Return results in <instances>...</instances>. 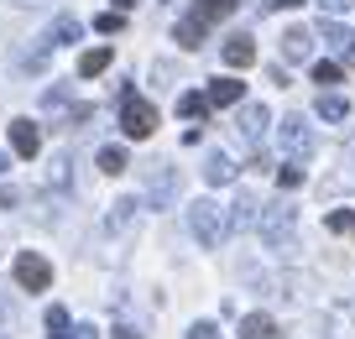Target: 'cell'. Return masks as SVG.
<instances>
[{"mask_svg": "<svg viewBox=\"0 0 355 339\" xmlns=\"http://www.w3.org/2000/svg\"><path fill=\"white\" fill-rule=\"evenodd\" d=\"M251 209H256L251 198H241V204H235V225H251Z\"/></svg>", "mask_w": 355, "mask_h": 339, "instance_id": "obj_27", "label": "cell"}, {"mask_svg": "<svg viewBox=\"0 0 355 339\" xmlns=\"http://www.w3.org/2000/svg\"><path fill=\"white\" fill-rule=\"evenodd\" d=\"M16 282H21L26 293H42V287L53 282V266H47L37 251H21V256H16Z\"/></svg>", "mask_w": 355, "mask_h": 339, "instance_id": "obj_4", "label": "cell"}, {"mask_svg": "<svg viewBox=\"0 0 355 339\" xmlns=\"http://www.w3.org/2000/svg\"><path fill=\"white\" fill-rule=\"evenodd\" d=\"M309 53H313V32L288 26V32H282V58H293V63H298V58H309Z\"/></svg>", "mask_w": 355, "mask_h": 339, "instance_id": "obj_10", "label": "cell"}, {"mask_svg": "<svg viewBox=\"0 0 355 339\" xmlns=\"http://www.w3.org/2000/svg\"><path fill=\"white\" fill-rule=\"evenodd\" d=\"M277 141L288 157H298V162H309L313 152H319V141H313V125L303 121V115H288V121L277 125Z\"/></svg>", "mask_w": 355, "mask_h": 339, "instance_id": "obj_3", "label": "cell"}, {"mask_svg": "<svg viewBox=\"0 0 355 339\" xmlns=\"http://www.w3.org/2000/svg\"><path fill=\"white\" fill-rule=\"evenodd\" d=\"M131 209H136V204H131V198H121V204H115V209H110V225H125V219H131Z\"/></svg>", "mask_w": 355, "mask_h": 339, "instance_id": "obj_24", "label": "cell"}, {"mask_svg": "<svg viewBox=\"0 0 355 339\" xmlns=\"http://www.w3.org/2000/svg\"><path fill=\"white\" fill-rule=\"evenodd\" d=\"M241 339H277V324L266 313H245L241 318Z\"/></svg>", "mask_w": 355, "mask_h": 339, "instance_id": "obj_11", "label": "cell"}, {"mask_svg": "<svg viewBox=\"0 0 355 339\" xmlns=\"http://www.w3.org/2000/svg\"><path fill=\"white\" fill-rule=\"evenodd\" d=\"M11 146H16V157H26V162H32V157L42 152V131H37L32 121H16V125H11Z\"/></svg>", "mask_w": 355, "mask_h": 339, "instance_id": "obj_6", "label": "cell"}, {"mask_svg": "<svg viewBox=\"0 0 355 339\" xmlns=\"http://www.w3.org/2000/svg\"><path fill=\"white\" fill-rule=\"evenodd\" d=\"M0 173H6V157H0Z\"/></svg>", "mask_w": 355, "mask_h": 339, "instance_id": "obj_34", "label": "cell"}, {"mask_svg": "<svg viewBox=\"0 0 355 339\" xmlns=\"http://www.w3.org/2000/svg\"><path fill=\"white\" fill-rule=\"evenodd\" d=\"M277 183H282V188H298V183H303V173H298V167H282Z\"/></svg>", "mask_w": 355, "mask_h": 339, "instance_id": "obj_26", "label": "cell"}, {"mask_svg": "<svg viewBox=\"0 0 355 339\" xmlns=\"http://www.w3.org/2000/svg\"><path fill=\"white\" fill-rule=\"evenodd\" d=\"M178 115H189V121H204V115H209V99H204V94H178Z\"/></svg>", "mask_w": 355, "mask_h": 339, "instance_id": "obj_18", "label": "cell"}, {"mask_svg": "<svg viewBox=\"0 0 355 339\" xmlns=\"http://www.w3.org/2000/svg\"><path fill=\"white\" fill-rule=\"evenodd\" d=\"M288 230H293V209H288V204H272V209L261 214V235H266L272 245H282V241H288Z\"/></svg>", "mask_w": 355, "mask_h": 339, "instance_id": "obj_5", "label": "cell"}, {"mask_svg": "<svg viewBox=\"0 0 355 339\" xmlns=\"http://www.w3.org/2000/svg\"><path fill=\"white\" fill-rule=\"evenodd\" d=\"M209 334H214V329H209V324H199V329H193V339H209Z\"/></svg>", "mask_w": 355, "mask_h": 339, "instance_id": "obj_30", "label": "cell"}, {"mask_svg": "<svg viewBox=\"0 0 355 339\" xmlns=\"http://www.w3.org/2000/svg\"><path fill=\"white\" fill-rule=\"evenodd\" d=\"M319 11H329V16H340V11H350V0H319Z\"/></svg>", "mask_w": 355, "mask_h": 339, "instance_id": "obj_28", "label": "cell"}, {"mask_svg": "<svg viewBox=\"0 0 355 339\" xmlns=\"http://www.w3.org/2000/svg\"><path fill=\"white\" fill-rule=\"evenodd\" d=\"M313 84H340V63H313Z\"/></svg>", "mask_w": 355, "mask_h": 339, "instance_id": "obj_23", "label": "cell"}, {"mask_svg": "<svg viewBox=\"0 0 355 339\" xmlns=\"http://www.w3.org/2000/svg\"><path fill=\"white\" fill-rule=\"evenodd\" d=\"M47 334L68 339V308H47Z\"/></svg>", "mask_w": 355, "mask_h": 339, "instance_id": "obj_22", "label": "cell"}, {"mask_svg": "<svg viewBox=\"0 0 355 339\" xmlns=\"http://www.w3.org/2000/svg\"><path fill=\"white\" fill-rule=\"evenodd\" d=\"M78 32H84V26H78L73 16H58V21H53V32H47V47H63V42H78Z\"/></svg>", "mask_w": 355, "mask_h": 339, "instance_id": "obj_14", "label": "cell"}, {"mask_svg": "<svg viewBox=\"0 0 355 339\" xmlns=\"http://www.w3.org/2000/svg\"><path fill=\"white\" fill-rule=\"evenodd\" d=\"M121 131L131 136V141H141V136L157 131V105L141 99L136 89H121Z\"/></svg>", "mask_w": 355, "mask_h": 339, "instance_id": "obj_1", "label": "cell"}, {"mask_svg": "<svg viewBox=\"0 0 355 339\" xmlns=\"http://www.w3.org/2000/svg\"><path fill=\"white\" fill-rule=\"evenodd\" d=\"M225 225H230V219H225V209L214 204V198H199V204L189 209V230L199 235V245H220L225 241Z\"/></svg>", "mask_w": 355, "mask_h": 339, "instance_id": "obj_2", "label": "cell"}, {"mask_svg": "<svg viewBox=\"0 0 355 339\" xmlns=\"http://www.w3.org/2000/svg\"><path fill=\"white\" fill-rule=\"evenodd\" d=\"M319 32H324V42H329V47H345V32H340V26H334V21H324Z\"/></svg>", "mask_w": 355, "mask_h": 339, "instance_id": "obj_25", "label": "cell"}, {"mask_svg": "<svg viewBox=\"0 0 355 339\" xmlns=\"http://www.w3.org/2000/svg\"><path fill=\"white\" fill-rule=\"evenodd\" d=\"M225 63H230V68H251L256 63V42L245 32H235L230 42H225Z\"/></svg>", "mask_w": 355, "mask_h": 339, "instance_id": "obj_8", "label": "cell"}, {"mask_svg": "<svg viewBox=\"0 0 355 339\" xmlns=\"http://www.w3.org/2000/svg\"><path fill=\"white\" fill-rule=\"evenodd\" d=\"M204 177H209V183H230V177H235V167H230V157H220V152H209V162H204Z\"/></svg>", "mask_w": 355, "mask_h": 339, "instance_id": "obj_17", "label": "cell"}, {"mask_svg": "<svg viewBox=\"0 0 355 339\" xmlns=\"http://www.w3.org/2000/svg\"><path fill=\"white\" fill-rule=\"evenodd\" d=\"M230 11H235V0H199L189 21H199L204 32H209V26H214V21H225V16H230Z\"/></svg>", "mask_w": 355, "mask_h": 339, "instance_id": "obj_9", "label": "cell"}, {"mask_svg": "<svg viewBox=\"0 0 355 339\" xmlns=\"http://www.w3.org/2000/svg\"><path fill=\"white\" fill-rule=\"evenodd\" d=\"M110 58H115L110 47H89V53L78 58V73H84V78H100L105 68H110Z\"/></svg>", "mask_w": 355, "mask_h": 339, "instance_id": "obj_12", "label": "cell"}, {"mask_svg": "<svg viewBox=\"0 0 355 339\" xmlns=\"http://www.w3.org/2000/svg\"><path fill=\"white\" fill-rule=\"evenodd\" d=\"M125 167H131V157H125V146H100V173L121 177Z\"/></svg>", "mask_w": 355, "mask_h": 339, "instance_id": "obj_15", "label": "cell"}, {"mask_svg": "<svg viewBox=\"0 0 355 339\" xmlns=\"http://www.w3.org/2000/svg\"><path fill=\"white\" fill-rule=\"evenodd\" d=\"M266 125H272V115H266L261 105H245V110H241V121H235V131H241L245 141H261Z\"/></svg>", "mask_w": 355, "mask_h": 339, "instance_id": "obj_7", "label": "cell"}, {"mask_svg": "<svg viewBox=\"0 0 355 339\" xmlns=\"http://www.w3.org/2000/svg\"><path fill=\"white\" fill-rule=\"evenodd\" d=\"M125 26V11H105V16H94V32H105V37H115Z\"/></svg>", "mask_w": 355, "mask_h": 339, "instance_id": "obj_21", "label": "cell"}, {"mask_svg": "<svg viewBox=\"0 0 355 339\" xmlns=\"http://www.w3.org/2000/svg\"><path fill=\"white\" fill-rule=\"evenodd\" d=\"M68 339H94V329H89V324H78V329H73Z\"/></svg>", "mask_w": 355, "mask_h": 339, "instance_id": "obj_29", "label": "cell"}, {"mask_svg": "<svg viewBox=\"0 0 355 339\" xmlns=\"http://www.w3.org/2000/svg\"><path fill=\"white\" fill-rule=\"evenodd\" d=\"M131 6H136V0H115V11H131Z\"/></svg>", "mask_w": 355, "mask_h": 339, "instance_id": "obj_32", "label": "cell"}, {"mask_svg": "<svg viewBox=\"0 0 355 339\" xmlns=\"http://www.w3.org/2000/svg\"><path fill=\"white\" fill-rule=\"evenodd\" d=\"M272 6H282V11H293V6H303V0H272Z\"/></svg>", "mask_w": 355, "mask_h": 339, "instance_id": "obj_31", "label": "cell"}, {"mask_svg": "<svg viewBox=\"0 0 355 339\" xmlns=\"http://www.w3.org/2000/svg\"><path fill=\"white\" fill-rule=\"evenodd\" d=\"M173 173H167V167H157V173H152V198H157V204H167V198H173Z\"/></svg>", "mask_w": 355, "mask_h": 339, "instance_id": "obj_19", "label": "cell"}, {"mask_svg": "<svg viewBox=\"0 0 355 339\" xmlns=\"http://www.w3.org/2000/svg\"><path fill=\"white\" fill-rule=\"evenodd\" d=\"M115 339H141V334H131V329H121V334H115Z\"/></svg>", "mask_w": 355, "mask_h": 339, "instance_id": "obj_33", "label": "cell"}, {"mask_svg": "<svg viewBox=\"0 0 355 339\" xmlns=\"http://www.w3.org/2000/svg\"><path fill=\"white\" fill-rule=\"evenodd\" d=\"M204 99H209V105H235V99H241V78H214Z\"/></svg>", "mask_w": 355, "mask_h": 339, "instance_id": "obj_13", "label": "cell"}, {"mask_svg": "<svg viewBox=\"0 0 355 339\" xmlns=\"http://www.w3.org/2000/svg\"><path fill=\"white\" fill-rule=\"evenodd\" d=\"M324 225H329L334 235H355V214H350V209H334V214L324 219Z\"/></svg>", "mask_w": 355, "mask_h": 339, "instance_id": "obj_20", "label": "cell"}, {"mask_svg": "<svg viewBox=\"0 0 355 339\" xmlns=\"http://www.w3.org/2000/svg\"><path fill=\"white\" fill-rule=\"evenodd\" d=\"M319 115H324V121H350V99H340V94H319Z\"/></svg>", "mask_w": 355, "mask_h": 339, "instance_id": "obj_16", "label": "cell"}]
</instances>
